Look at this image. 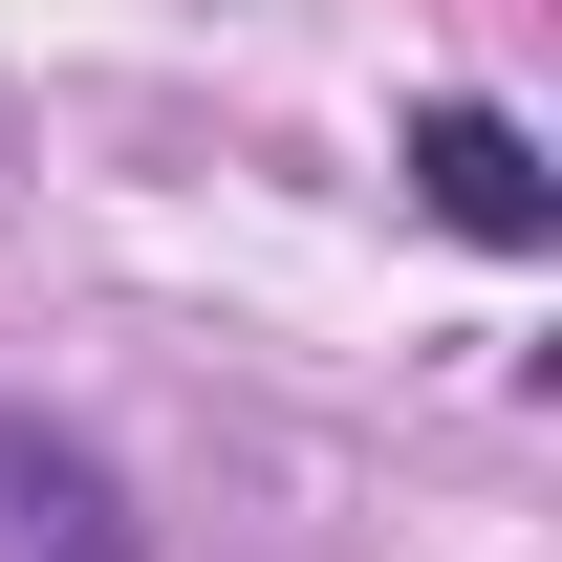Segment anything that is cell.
I'll return each mask as SVG.
<instances>
[{
	"mask_svg": "<svg viewBox=\"0 0 562 562\" xmlns=\"http://www.w3.org/2000/svg\"><path fill=\"white\" fill-rule=\"evenodd\" d=\"M412 173H432V216H454L476 260H541V238H562L541 131H519V109H476V87H454V109H412Z\"/></svg>",
	"mask_w": 562,
	"mask_h": 562,
	"instance_id": "obj_1",
	"label": "cell"
},
{
	"mask_svg": "<svg viewBox=\"0 0 562 562\" xmlns=\"http://www.w3.org/2000/svg\"><path fill=\"white\" fill-rule=\"evenodd\" d=\"M0 562H151V519H131V476H109L87 432L0 412Z\"/></svg>",
	"mask_w": 562,
	"mask_h": 562,
	"instance_id": "obj_2",
	"label": "cell"
}]
</instances>
